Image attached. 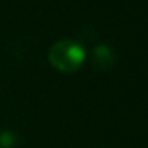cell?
Instances as JSON below:
<instances>
[{
    "instance_id": "1",
    "label": "cell",
    "mask_w": 148,
    "mask_h": 148,
    "mask_svg": "<svg viewBox=\"0 0 148 148\" xmlns=\"http://www.w3.org/2000/svg\"><path fill=\"white\" fill-rule=\"evenodd\" d=\"M48 59L56 70L62 73H73L84 64L86 53L80 43L73 40H59L49 48Z\"/></svg>"
},
{
    "instance_id": "2",
    "label": "cell",
    "mask_w": 148,
    "mask_h": 148,
    "mask_svg": "<svg viewBox=\"0 0 148 148\" xmlns=\"http://www.w3.org/2000/svg\"><path fill=\"white\" fill-rule=\"evenodd\" d=\"M92 61L99 69L107 70L115 64V54H113V51L110 49L108 45H99L92 51Z\"/></svg>"
},
{
    "instance_id": "3",
    "label": "cell",
    "mask_w": 148,
    "mask_h": 148,
    "mask_svg": "<svg viewBox=\"0 0 148 148\" xmlns=\"http://www.w3.org/2000/svg\"><path fill=\"white\" fill-rule=\"evenodd\" d=\"M18 145V137L11 131L0 132V148H14Z\"/></svg>"
}]
</instances>
